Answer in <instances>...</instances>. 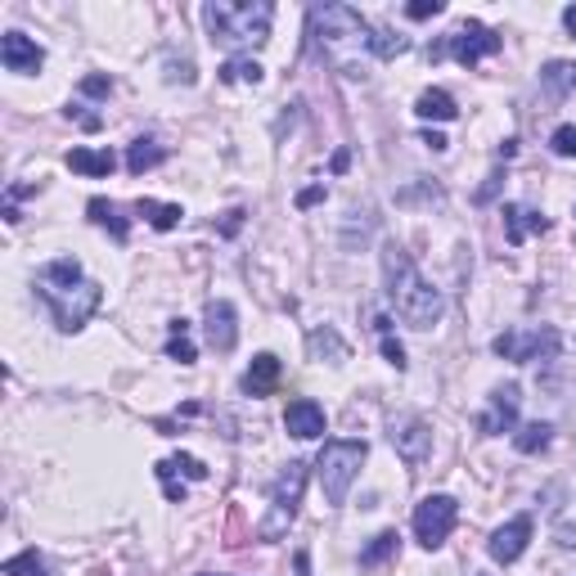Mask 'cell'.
<instances>
[{"mask_svg":"<svg viewBox=\"0 0 576 576\" xmlns=\"http://www.w3.org/2000/svg\"><path fill=\"white\" fill-rule=\"evenodd\" d=\"M315 50L347 77H365V59L375 55V27L352 5H315L311 10Z\"/></svg>","mask_w":576,"mask_h":576,"instance_id":"1","label":"cell"},{"mask_svg":"<svg viewBox=\"0 0 576 576\" xmlns=\"http://www.w3.org/2000/svg\"><path fill=\"white\" fill-rule=\"evenodd\" d=\"M36 293L55 311V324L64 334H77V329H87V320L100 311L104 302V288L95 279H87L77 257H55L36 270Z\"/></svg>","mask_w":576,"mask_h":576,"instance_id":"2","label":"cell"},{"mask_svg":"<svg viewBox=\"0 0 576 576\" xmlns=\"http://www.w3.org/2000/svg\"><path fill=\"white\" fill-rule=\"evenodd\" d=\"M383 279H388V302L392 311L410 324V329H433L446 315V298L441 288H433L424 279V270L410 262V253L401 243H388L383 249Z\"/></svg>","mask_w":576,"mask_h":576,"instance_id":"3","label":"cell"},{"mask_svg":"<svg viewBox=\"0 0 576 576\" xmlns=\"http://www.w3.org/2000/svg\"><path fill=\"white\" fill-rule=\"evenodd\" d=\"M203 23H208V36L217 46L253 55L270 41L275 5L270 0H212V5H203Z\"/></svg>","mask_w":576,"mask_h":576,"instance_id":"4","label":"cell"},{"mask_svg":"<svg viewBox=\"0 0 576 576\" xmlns=\"http://www.w3.org/2000/svg\"><path fill=\"white\" fill-rule=\"evenodd\" d=\"M365 456H369L365 441H352V437L324 441L320 460H315V477H320V491H324L329 505H343V500H347V491H352V482H356Z\"/></svg>","mask_w":576,"mask_h":576,"instance_id":"5","label":"cell"},{"mask_svg":"<svg viewBox=\"0 0 576 576\" xmlns=\"http://www.w3.org/2000/svg\"><path fill=\"white\" fill-rule=\"evenodd\" d=\"M302 491H307V464H302V460H288L284 473H279L275 486H270V509H266V518H262V527H257L262 541H279L284 531L293 527L298 505H302Z\"/></svg>","mask_w":576,"mask_h":576,"instance_id":"6","label":"cell"},{"mask_svg":"<svg viewBox=\"0 0 576 576\" xmlns=\"http://www.w3.org/2000/svg\"><path fill=\"white\" fill-rule=\"evenodd\" d=\"M500 50V32H491L486 23H460L456 32H446L441 41H437V46L428 50L433 59H456V64H464V68H477L482 59H491V55H496Z\"/></svg>","mask_w":576,"mask_h":576,"instance_id":"7","label":"cell"},{"mask_svg":"<svg viewBox=\"0 0 576 576\" xmlns=\"http://www.w3.org/2000/svg\"><path fill=\"white\" fill-rule=\"evenodd\" d=\"M460 522V505L450 496H424L415 505V541L424 550H441L450 541V531Z\"/></svg>","mask_w":576,"mask_h":576,"instance_id":"8","label":"cell"},{"mask_svg":"<svg viewBox=\"0 0 576 576\" xmlns=\"http://www.w3.org/2000/svg\"><path fill=\"white\" fill-rule=\"evenodd\" d=\"M491 352L514 360V365H531V360H550L558 352V334L545 324V329H505V334L491 343Z\"/></svg>","mask_w":576,"mask_h":576,"instance_id":"9","label":"cell"},{"mask_svg":"<svg viewBox=\"0 0 576 576\" xmlns=\"http://www.w3.org/2000/svg\"><path fill=\"white\" fill-rule=\"evenodd\" d=\"M388 441L396 446V456L405 464H424L433 456V428L419 419V415H396L388 424Z\"/></svg>","mask_w":576,"mask_h":576,"instance_id":"10","label":"cell"},{"mask_svg":"<svg viewBox=\"0 0 576 576\" xmlns=\"http://www.w3.org/2000/svg\"><path fill=\"white\" fill-rule=\"evenodd\" d=\"M518 405H522L518 383L496 388V392H491V401H486V410L477 415V433H482V437H505V433H514V428H518Z\"/></svg>","mask_w":576,"mask_h":576,"instance_id":"11","label":"cell"},{"mask_svg":"<svg viewBox=\"0 0 576 576\" xmlns=\"http://www.w3.org/2000/svg\"><path fill=\"white\" fill-rule=\"evenodd\" d=\"M203 338H208L212 352H234V343H239V311H234V302L212 298L208 307H203Z\"/></svg>","mask_w":576,"mask_h":576,"instance_id":"12","label":"cell"},{"mask_svg":"<svg viewBox=\"0 0 576 576\" xmlns=\"http://www.w3.org/2000/svg\"><path fill=\"white\" fill-rule=\"evenodd\" d=\"M0 64H5L10 72H19V77H32V72H41V64H46V50L23 32H5L0 36Z\"/></svg>","mask_w":576,"mask_h":576,"instance_id":"13","label":"cell"},{"mask_svg":"<svg viewBox=\"0 0 576 576\" xmlns=\"http://www.w3.org/2000/svg\"><path fill=\"white\" fill-rule=\"evenodd\" d=\"M527 545H531V518L522 514V518H509L505 527H496V537H491V558H496V563H518L522 554H527Z\"/></svg>","mask_w":576,"mask_h":576,"instance_id":"14","label":"cell"},{"mask_svg":"<svg viewBox=\"0 0 576 576\" xmlns=\"http://www.w3.org/2000/svg\"><path fill=\"white\" fill-rule=\"evenodd\" d=\"M284 428L293 433L298 441H311V437H320V433H324V410H320L311 396L288 401V410H284Z\"/></svg>","mask_w":576,"mask_h":576,"instance_id":"15","label":"cell"},{"mask_svg":"<svg viewBox=\"0 0 576 576\" xmlns=\"http://www.w3.org/2000/svg\"><path fill=\"white\" fill-rule=\"evenodd\" d=\"M505 239L514 243V249H522V243L531 239V234H545L550 230V221L541 217V212H531V208H522V203H505Z\"/></svg>","mask_w":576,"mask_h":576,"instance_id":"16","label":"cell"},{"mask_svg":"<svg viewBox=\"0 0 576 576\" xmlns=\"http://www.w3.org/2000/svg\"><path fill=\"white\" fill-rule=\"evenodd\" d=\"M279 379H284V369H279V356L262 352V356H253L249 375H243V392H249V396H270V392L279 388Z\"/></svg>","mask_w":576,"mask_h":576,"instance_id":"17","label":"cell"},{"mask_svg":"<svg viewBox=\"0 0 576 576\" xmlns=\"http://www.w3.org/2000/svg\"><path fill=\"white\" fill-rule=\"evenodd\" d=\"M415 113H419L424 122H456V117H460V104H456V95H450V91H424V95L415 100Z\"/></svg>","mask_w":576,"mask_h":576,"instance_id":"18","label":"cell"},{"mask_svg":"<svg viewBox=\"0 0 576 576\" xmlns=\"http://www.w3.org/2000/svg\"><path fill=\"white\" fill-rule=\"evenodd\" d=\"M68 168L81 172V176H113L117 158H113L108 149H72V153H68Z\"/></svg>","mask_w":576,"mask_h":576,"instance_id":"19","label":"cell"},{"mask_svg":"<svg viewBox=\"0 0 576 576\" xmlns=\"http://www.w3.org/2000/svg\"><path fill=\"white\" fill-rule=\"evenodd\" d=\"M87 212H91V221H95V226H104L117 243H127V234H131V230H127V217H122L117 203H108V198H91V203H87Z\"/></svg>","mask_w":576,"mask_h":576,"instance_id":"20","label":"cell"},{"mask_svg":"<svg viewBox=\"0 0 576 576\" xmlns=\"http://www.w3.org/2000/svg\"><path fill=\"white\" fill-rule=\"evenodd\" d=\"M221 81H226V87H257V81H262V64L253 55H230L221 64Z\"/></svg>","mask_w":576,"mask_h":576,"instance_id":"21","label":"cell"},{"mask_svg":"<svg viewBox=\"0 0 576 576\" xmlns=\"http://www.w3.org/2000/svg\"><path fill=\"white\" fill-rule=\"evenodd\" d=\"M162 158H168V149H162L158 140H136V145L127 149V172H131V176H145V172L158 168Z\"/></svg>","mask_w":576,"mask_h":576,"instance_id":"22","label":"cell"},{"mask_svg":"<svg viewBox=\"0 0 576 576\" xmlns=\"http://www.w3.org/2000/svg\"><path fill=\"white\" fill-rule=\"evenodd\" d=\"M140 217L153 226V230H176L181 226V203H153V198H140Z\"/></svg>","mask_w":576,"mask_h":576,"instance_id":"23","label":"cell"},{"mask_svg":"<svg viewBox=\"0 0 576 576\" xmlns=\"http://www.w3.org/2000/svg\"><path fill=\"white\" fill-rule=\"evenodd\" d=\"M396 545H401V537H396V531H379V537L375 541H369L365 550H360V567L365 572H375V567H383L392 554H396Z\"/></svg>","mask_w":576,"mask_h":576,"instance_id":"24","label":"cell"},{"mask_svg":"<svg viewBox=\"0 0 576 576\" xmlns=\"http://www.w3.org/2000/svg\"><path fill=\"white\" fill-rule=\"evenodd\" d=\"M168 356H172V360H181V365H194V360H198V347H194V338H189V324H185V320H172Z\"/></svg>","mask_w":576,"mask_h":576,"instance_id":"25","label":"cell"},{"mask_svg":"<svg viewBox=\"0 0 576 576\" xmlns=\"http://www.w3.org/2000/svg\"><path fill=\"white\" fill-rule=\"evenodd\" d=\"M550 437H554V428H550V424H527V428H518V433H514V446L522 450V456H537V450H545V446H550Z\"/></svg>","mask_w":576,"mask_h":576,"instance_id":"26","label":"cell"},{"mask_svg":"<svg viewBox=\"0 0 576 576\" xmlns=\"http://www.w3.org/2000/svg\"><path fill=\"white\" fill-rule=\"evenodd\" d=\"M541 81L550 95H567V91H576V64H550L541 72Z\"/></svg>","mask_w":576,"mask_h":576,"instance_id":"27","label":"cell"},{"mask_svg":"<svg viewBox=\"0 0 576 576\" xmlns=\"http://www.w3.org/2000/svg\"><path fill=\"white\" fill-rule=\"evenodd\" d=\"M375 329H379V343H383L388 365H392V369H405V347H401L396 334H392V320H388V315H375Z\"/></svg>","mask_w":576,"mask_h":576,"instance_id":"28","label":"cell"},{"mask_svg":"<svg viewBox=\"0 0 576 576\" xmlns=\"http://www.w3.org/2000/svg\"><path fill=\"white\" fill-rule=\"evenodd\" d=\"M5 576H50V567H46V558H41L36 550H23V554H14L5 563Z\"/></svg>","mask_w":576,"mask_h":576,"instance_id":"29","label":"cell"},{"mask_svg":"<svg viewBox=\"0 0 576 576\" xmlns=\"http://www.w3.org/2000/svg\"><path fill=\"white\" fill-rule=\"evenodd\" d=\"M311 352H315V356H324V352H329V356H334V365H338V360H347V343H343L329 324L311 334Z\"/></svg>","mask_w":576,"mask_h":576,"instance_id":"30","label":"cell"},{"mask_svg":"<svg viewBox=\"0 0 576 576\" xmlns=\"http://www.w3.org/2000/svg\"><path fill=\"white\" fill-rule=\"evenodd\" d=\"M405 50H410L405 36H392V32L375 27V59H396V55H405Z\"/></svg>","mask_w":576,"mask_h":576,"instance_id":"31","label":"cell"},{"mask_svg":"<svg viewBox=\"0 0 576 576\" xmlns=\"http://www.w3.org/2000/svg\"><path fill=\"white\" fill-rule=\"evenodd\" d=\"M550 149H554L558 158H576V127H558V131L550 136Z\"/></svg>","mask_w":576,"mask_h":576,"instance_id":"32","label":"cell"},{"mask_svg":"<svg viewBox=\"0 0 576 576\" xmlns=\"http://www.w3.org/2000/svg\"><path fill=\"white\" fill-rule=\"evenodd\" d=\"M446 10V0H415V5H405L410 19H437Z\"/></svg>","mask_w":576,"mask_h":576,"instance_id":"33","label":"cell"},{"mask_svg":"<svg viewBox=\"0 0 576 576\" xmlns=\"http://www.w3.org/2000/svg\"><path fill=\"white\" fill-rule=\"evenodd\" d=\"M81 91H87V95H108L113 81L108 77H87V81H81Z\"/></svg>","mask_w":576,"mask_h":576,"instance_id":"34","label":"cell"},{"mask_svg":"<svg viewBox=\"0 0 576 576\" xmlns=\"http://www.w3.org/2000/svg\"><path fill=\"white\" fill-rule=\"evenodd\" d=\"M500 181H505L500 172H491V176H486V185L477 189V203H491V198H496V189H500Z\"/></svg>","mask_w":576,"mask_h":576,"instance_id":"35","label":"cell"},{"mask_svg":"<svg viewBox=\"0 0 576 576\" xmlns=\"http://www.w3.org/2000/svg\"><path fill=\"white\" fill-rule=\"evenodd\" d=\"M320 198H324V185H311V189H302V194H298V208H315Z\"/></svg>","mask_w":576,"mask_h":576,"instance_id":"36","label":"cell"},{"mask_svg":"<svg viewBox=\"0 0 576 576\" xmlns=\"http://www.w3.org/2000/svg\"><path fill=\"white\" fill-rule=\"evenodd\" d=\"M239 226H243V208H230V212H226V226H221V234H234Z\"/></svg>","mask_w":576,"mask_h":576,"instance_id":"37","label":"cell"},{"mask_svg":"<svg viewBox=\"0 0 576 576\" xmlns=\"http://www.w3.org/2000/svg\"><path fill=\"white\" fill-rule=\"evenodd\" d=\"M424 145H428V149H433V153H441V149H446V145H450V140H446V136H441V131H424Z\"/></svg>","mask_w":576,"mask_h":576,"instance_id":"38","label":"cell"},{"mask_svg":"<svg viewBox=\"0 0 576 576\" xmlns=\"http://www.w3.org/2000/svg\"><path fill=\"white\" fill-rule=\"evenodd\" d=\"M293 567H298V576H311V554H307V550H298V558H293Z\"/></svg>","mask_w":576,"mask_h":576,"instance_id":"39","label":"cell"},{"mask_svg":"<svg viewBox=\"0 0 576 576\" xmlns=\"http://www.w3.org/2000/svg\"><path fill=\"white\" fill-rule=\"evenodd\" d=\"M563 23H567V32L576 36V5H567V10H563Z\"/></svg>","mask_w":576,"mask_h":576,"instance_id":"40","label":"cell"},{"mask_svg":"<svg viewBox=\"0 0 576 576\" xmlns=\"http://www.w3.org/2000/svg\"><path fill=\"white\" fill-rule=\"evenodd\" d=\"M198 576H221V572H198Z\"/></svg>","mask_w":576,"mask_h":576,"instance_id":"41","label":"cell"}]
</instances>
